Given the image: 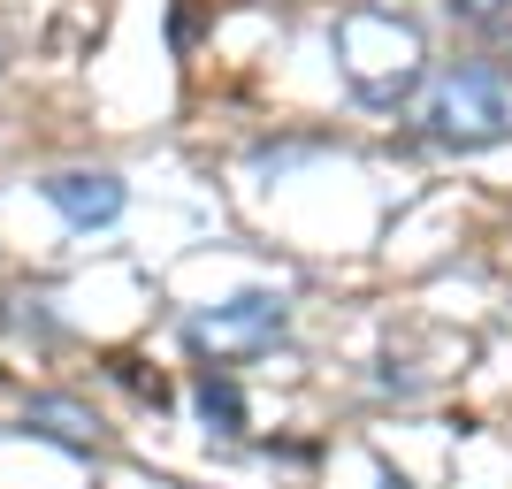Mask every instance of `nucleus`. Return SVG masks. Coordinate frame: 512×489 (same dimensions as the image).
Segmentation results:
<instances>
[{
	"label": "nucleus",
	"instance_id": "obj_1",
	"mask_svg": "<svg viewBox=\"0 0 512 489\" xmlns=\"http://www.w3.org/2000/svg\"><path fill=\"white\" fill-rule=\"evenodd\" d=\"M337 69L367 107L413 100V85L428 77L421 23H406L398 8H352V16H337Z\"/></svg>",
	"mask_w": 512,
	"mask_h": 489
},
{
	"label": "nucleus",
	"instance_id": "obj_2",
	"mask_svg": "<svg viewBox=\"0 0 512 489\" xmlns=\"http://www.w3.org/2000/svg\"><path fill=\"white\" fill-rule=\"evenodd\" d=\"M413 123H421L436 146H459V153L505 146L512 138V92H505L497 69H474V62L428 69L421 85H413Z\"/></svg>",
	"mask_w": 512,
	"mask_h": 489
},
{
	"label": "nucleus",
	"instance_id": "obj_3",
	"mask_svg": "<svg viewBox=\"0 0 512 489\" xmlns=\"http://www.w3.org/2000/svg\"><path fill=\"white\" fill-rule=\"evenodd\" d=\"M283 298L276 291H237L222 298L214 314H192V352H207V360H245V352H260V344H276L283 337Z\"/></svg>",
	"mask_w": 512,
	"mask_h": 489
},
{
	"label": "nucleus",
	"instance_id": "obj_4",
	"mask_svg": "<svg viewBox=\"0 0 512 489\" xmlns=\"http://www.w3.org/2000/svg\"><path fill=\"white\" fill-rule=\"evenodd\" d=\"M46 199H54V214H69L77 230H100V222H115V214H123V176H107V169H69V176H46Z\"/></svg>",
	"mask_w": 512,
	"mask_h": 489
},
{
	"label": "nucleus",
	"instance_id": "obj_5",
	"mask_svg": "<svg viewBox=\"0 0 512 489\" xmlns=\"http://www.w3.org/2000/svg\"><path fill=\"white\" fill-rule=\"evenodd\" d=\"M23 428H39V436H54V444H69V451H92V444H100V421L77 413V405H62V398H39L31 413H23Z\"/></svg>",
	"mask_w": 512,
	"mask_h": 489
},
{
	"label": "nucleus",
	"instance_id": "obj_6",
	"mask_svg": "<svg viewBox=\"0 0 512 489\" xmlns=\"http://www.w3.org/2000/svg\"><path fill=\"white\" fill-rule=\"evenodd\" d=\"M199 413H207V421H222V428L245 421V413H237V390H230V383H214V375L199 383Z\"/></svg>",
	"mask_w": 512,
	"mask_h": 489
}]
</instances>
